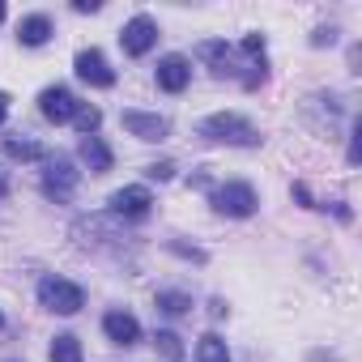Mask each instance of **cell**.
<instances>
[{
  "instance_id": "cell-26",
  "label": "cell",
  "mask_w": 362,
  "mask_h": 362,
  "mask_svg": "<svg viewBox=\"0 0 362 362\" xmlns=\"http://www.w3.org/2000/svg\"><path fill=\"white\" fill-rule=\"evenodd\" d=\"M5 115H9V94H0V124H5Z\"/></svg>"
},
{
  "instance_id": "cell-1",
  "label": "cell",
  "mask_w": 362,
  "mask_h": 362,
  "mask_svg": "<svg viewBox=\"0 0 362 362\" xmlns=\"http://www.w3.org/2000/svg\"><path fill=\"white\" fill-rule=\"evenodd\" d=\"M201 136L226 141V145H260V132H256L243 115H235V111H218V115L201 119Z\"/></svg>"
},
{
  "instance_id": "cell-6",
  "label": "cell",
  "mask_w": 362,
  "mask_h": 362,
  "mask_svg": "<svg viewBox=\"0 0 362 362\" xmlns=\"http://www.w3.org/2000/svg\"><path fill=\"white\" fill-rule=\"evenodd\" d=\"M73 64H77V77H81V81H90V86H98V90L115 86V69L107 64L103 52H94V47H90V52H77Z\"/></svg>"
},
{
  "instance_id": "cell-24",
  "label": "cell",
  "mask_w": 362,
  "mask_h": 362,
  "mask_svg": "<svg viewBox=\"0 0 362 362\" xmlns=\"http://www.w3.org/2000/svg\"><path fill=\"white\" fill-rule=\"evenodd\" d=\"M77 13H98V0H73Z\"/></svg>"
},
{
  "instance_id": "cell-7",
  "label": "cell",
  "mask_w": 362,
  "mask_h": 362,
  "mask_svg": "<svg viewBox=\"0 0 362 362\" xmlns=\"http://www.w3.org/2000/svg\"><path fill=\"white\" fill-rule=\"evenodd\" d=\"M39 111H43V119H52V124H69V119L77 115V98H73L64 86H47V90L39 94Z\"/></svg>"
},
{
  "instance_id": "cell-29",
  "label": "cell",
  "mask_w": 362,
  "mask_h": 362,
  "mask_svg": "<svg viewBox=\"0 0 362 362\" xmlns=\"http://www.w3.org/2000/svg\"><path fill=\"white\" fill-rule=\"evenodd\" d=\"M0 324H5V315H0Z\"/></svg>"
},
{
  "instance_id": "cell-18",
  "label": "cell",
  "mask_w": 362,
  "mask_h": 362,
  "mask_svg": "<svg viewBox=\"0 0 362 362\" xmlns=\"http://www.w3.org/2000/svg\"><path fill=\"white\" fill-rule=\"evenodd\" d=\"M201 362H230L226 341H222V337H205V341H201Z\"/></svg>"
},
{
  "instance_id": "cell-15",
  "label": "cell",
  "mask_w": 362,
  "mask_h": 362,
  "mask_svg": "<svg viewBox=\"0 0 362 362\" xmlns=\"http://www.w3.org/2000/svg\"><path fill=\"white\" fill-rule=\"evenodd\" d=\"M52 362H86V358H81V341L69 337V332L56 337V341H52Z\"/></svg>"
},
{
  "instance_id": "cell-21",
  "label": "cell",
  "mask_w": 362,
  "mask_h": 362,
  "mask_svg": "<svg viewBox=\"0 0 362 362\" xmlns=\"http://www.w3.org/2000/svg\"><path fill=\"white\" fill-rule=\"evenodd\" d=\"M311 43H315V47H324V43H337V30H332V26H320V30L311 35Z\"/></svg>"
},
{
  "instance_id": "cell-9",
  "label": "cell",
  "mask_w": 362,
  "mask_h": 362,
  "mask_svg": "<svg viewBox=\"0 0 362 362\" xmlns=\"http://www.w3.org/2000/svg\"><path fill=\"white\" fill-rule=\"evenodd\" d=\"M149 205H153V197H149V188H141V184L119 188V192L111 197V209H115L119 218H145V214H149Z\"/></svg>"
},
{
  "instance_id": "cell-8",
  "label": "cell",
  "mask_w": 362,
  "mask_h": 362,
  "mask_svg": "<svg viewBox=\"0 0 362 362\" xmlns=\"http://www.w3.org/2000/svg\"><path fill=\"white\" fill-rule=\"evenodd\" d=\"M188 81H192L188 56H162V60H158V86H162L166 94H184Z\"/></svg>"
},
{
  "instance_id": "cell-4",
  "label": "cell",
  "mask_w": 362,
  "mask_h": 362,
  "mask_svg": "<svg viewBox=\"0 0 362 362\" xmlns=\"http://www.w3.org/2000/svg\"><path fill=\"white\" fill-rule=\"evenodd\" d=\"M77 179H81V175L73 170V162H69V158H56V162L47 166V175H43V197L56 201V205L69 201V197L77 192Z\"/></svg>"
},
{
  "instance_id": "cell-25",
  "label": "cell",
  "mask_w": 362,
  "mask_h": 362,
  "mask_svg": "<svg viewBox=\"0 0 362 362\" xmlns=\"http://www.w3.org/2000/svg\"><path fill=\"white\" fill-rule=\"evenodd\" d=\"M307 362H341V358H337V354H324V349H315V354H311Z\"/></svg>"
},
{
  "instance_id": "cell-12",
  "label": "cell",
  "mask_w": 362,
  "mask_h": 362,
  "mask_svg": "<svg viewBox=\"0 0 362 362\" xmlns=\"http://www.w3.org/2000/svg\"><path fill=\"white\" fill-rule=\"evenodd\" d=\"M81 162H86L94 175H107V170H111V162H115V153L107 149V141H103V136H81Z\"/></svg>"
},
{
  "instance_id": "cell-16",
  "label": "cell",
  "mask_w": 362,
  "mask_h": 362,
  "mask_svg": "<svg viewBox=\"0 0 362 362\" xmlns=\"http://www.w3.org/2000/svg\"><path fill=\"white\" fill-rule=\"evenodd\" d=\"M188 307H192L188 294H175V290H162L158 294V311H166V315H188Z\"/></svg>"
},
{
  "instance_id": "cell-3",
  "label": "cell",
  "mask_w": 362,
  "mask_h": 362,
  "mask_svg": "<svg viewBox=\"0 0 362 362\" xmlns=\"http://www.w3.org/2000/svg\"><path fill=\"white\" fill-rule=\"evenodd\" d=\"M256 188L252 184H222L218 192H214V209L218 214H226V218H252L256 214Z\"/></svg>"
},
{
  "instance_id": "cell-13",
  "label": "cell",
  "mask_w": 362,
  "mask_h": 362,
  "mask_svg": "<svg viewBox=\"0 0 362 362\" xmlns=\"http://www.w3.org/2000/svg\"><path fill=\"white\" fill-rule=\"evenodd\" d=\"M18 39H22L26 47H43V43L52 39V18H43V13L22 18V22H18Z\"/></svg>"
},
{
  "instance_id": "cell-10",
  "label": "cell",
  "mask_w": 362,
  "mask_h": 362,
  "mask_svg": "<svg viewBox=\"0 0 362 362\" xmlns=\"http://www.w3.org/2000/svg\"><path fill=\"white\" fill-rule=\"evenodd\" d=\"M119 119H124V128H128L132 136H141V141H162V136L170 132V124H166L162 115H145V111H124Z\"/></svg>"
},
{
  "instance_id": "cell-19",
  "label": "cell",
  "mask_w": 362,
  "mask_h": 362,
  "mask_svg": "<svg viewBox=\"0 0 362 362\" xmlns=\"http://www.w3.org/2000/svg\"><path fill=\"white\" fill-rule=\"evenodd\" d=\"M153 341H158V349H162L170 362H175V358H184V345H179V337H175V332H158Z\"/></svg>"
},
{
  "instance_id": "cell-14",
  "label": "cell",
  "mask_w": 362,
  "mask_h": 362,
  "mask_svg": "<svg viewBox=\"0 0 362 362\" xmlns=\"http://www.w3.org/2000/svg\"><path fill=\"white\" fill-rule=\"evenodd\" d=\"M5 153L18 158V162H39V158H47V149H43L39 141H30V136H5Z\"/></svg>"
},
{
  "instance_id": "cell-2",
  "label": "cell",
  "mask_w": 362,
  "mask_h": 362,
  "mask_svg": "<svg viewBox=\"0 0 362 362\" xmlns=\"http://www.w3.org/2000/svg\"><path fill=\"white\" fill-rule=\"evenodd\" d=\"M39 303L47 311H56V315H77L86 307V290L64 281V277H43L39 281Z\"/></svg>"
},
{
  "instance_id": "cell-20",
  "label": "cell",
  "mask_w": 362,
  "mask_h": 362,
  "mask_svg": "<svg viewBox=\"0 0 362 362\" xmlns=\"http://www.w3.org/2000/svg\"><path fill=\"white\" fill-rule=\"evenodd\" d=\"M243 52L247 56H264V35H243Z\"/></svg>"
},
{
  "instance_id": "cell-5",
  "label": "cell",
  "mask_w": 362,
  "mask_h": 362,
  "mask_svg": "<svg viewBox=\"0 0 362 362\" xmlns=\"http://www.w3.org/2000/svg\"><path fill=\"white\" fill-rule=\"evenodd\" d=\"M119 43H124V52L128 56H145V52H153V43H158V22L153 18H132L128 26H124V35H119Z\"/></svg>"
},
{
  "instance_id": "cell-17",
  "label": "cell",
  "mask_w": 362,
  "mask_h": 362,
  "mask_svg": "<svg viewBox=\"0 0 362 362\" xmlns=\"http://www.w3.org/2000/svg\"><path fill=\"white\" fill-rule=\"evenodd\" d=\"M77 128H81V136H94L98 132V124H103V111L98 107H86V103H77Z\"/></svg>"
},
{
  "instance_id": "cell-28",
  "label": "cell",
  "mask_w": 362,
  "mask_h": 362,
  "mask_svg": "<svg viewBox=\"0 0 362 362\" xmlns=\"http://www.w3.org/2000/svg\"><path fill=\"white\" fill-rule=\"evenodd\" d=\"M0 22H5V5H0Z\"/></svg>"
},
{
  "instance_id": "cell-22",
  "label": "cell",
  "mask_w": 362,
  "mask_h": 362,
  "mask_svg": "<svg viewBox=\"0 0 362 362\" xmlns=\"http://www.w3.org/2000/svg\"><path fill=\"white\" fill-rule=\"evenodd\" d=\"M362 158V128H354V136H349V162H358Z\"/></svg>"
},
{
  "instance_id": "cell-23",
  "label": "cell",
  "mask_w": 362,
  "mask_h": 362,
  "mask_svg": "<svg viewBox=\"0 0 362 362\" xmlns=\"http://www.w3.org/2000/svg\"><path fill=\"white\" fill-rule=\"evenodd\" d=\"M149 175H153V179H170L175 166H170V162H158V166H149Z\"/></svg>"
},
{
  "instance_id": "cell-11",
  "label": "cell",
  "mask_w": 362,
  "mask_h": 362,
  "mask_svg": "<svg viewBox=\"0 0 362 362\" xmlns=\"http://www.w3.org/2000/svg\"><path fill=\"white\" fill-rule=\"evenodd\" d=\"M103 332H107L115 345H136V341H141V324H136V315H128V311H107V315H103Z\"/></svg>"
},
{
  "instance_id": "cell-27",
  "label": "cell",
  "mask_w": 362,
  "mask_h": 362,
  "mask_svg": "<svg viewBox=\"0 0 362 362\" xmlns=\"http://www.w3.org/2000/svg\"><path fill=\"white\" fill-rule=\"evenodd\" d=\"M0 197H5V175H0Z\"/></svg>"
}]
</instances>
